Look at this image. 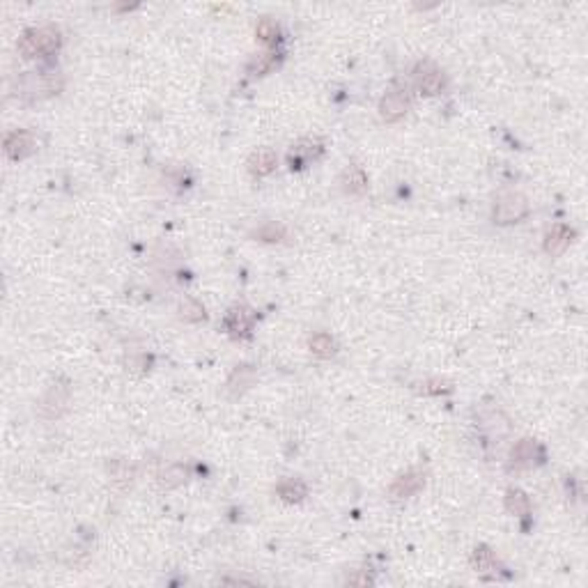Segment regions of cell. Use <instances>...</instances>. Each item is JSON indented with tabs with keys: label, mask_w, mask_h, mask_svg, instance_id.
<instances>
[{
	"label": "cell",
	"mask_w": 588,
	"mask_h": 588,
	"mask_svg": "<svg viewBox=\"0 0 588 588\" xmlns=\"http://www.w3.org/2000/svg\"><path fill=\"white\" fill-rule=\"evenodd\" d=\"M62 44V35L58 28L44 26V28H33L28 33H23L19 39V53L23 58H37V56H49L56 53Z\"/></svg>",
	"instance_id": "cell-1"
},
{
	"label": "cell",
	"mask_w": 588,
	"mask_h": 588,
	"mask_svg": "<svg viewBox=\"0 0 588 588\" xmlns=\"http://www.w3.org/2000/svg\"><path fill=\"white\" fill-rule=\"evenodd\" d=\"M527 214H529L527 195L520 191H506L499 195L497 202H494L492 218H494V223H499V225H511V223H520Z\"/></svg>",
	"instance_id": "cell-2"
},
{
	"label": "cell",
	"mask_w": 588,
	"mask_h": 588,
	"mask_svg": "<svg viewBox=\"0 0 588 588\" xmlns=\"http://www.w3.org/2000/svg\"><path fill=\"white\" fill-rule=\"evenodd\" d=\"M409 104H412V97H409V90L402 88V85H393L384 99L379 101V115L382 120L386 122H398L400 117H405V113L409 111Z\"/></svg>",
	"instance_id": "cell-3"
},
{
	"label": "cell",
	"mask_w": 588,
	"mask_h": 588,
	"mask_svg": "<svg viewBox=\"0 0 588 588\" xmlns=\"http://www.w3.org/2000/svg\"><path fill=\"white\" fill-rule=\"evenodd\" d=\"M37 150V138L33 131H26V129H17L12 133H7L5 138V154L10 156L12 161H21L30 156Z\"/></svg>",
	"instance_id": "cell-4"
},
{
	"label": "cell",
	"mask_w": 588,
	"mask_h": 588,
	"mask_svg": "<svg viewBox=\"0 0 588 588\" xmlns=\"http://www.w3.org/2000/svg\"><path fill=\"white\" fill-rule=\"evenodd\" d=\"M67 402H69V389L65 384H53L42 398V402H39V414L44 419H58L65 412Z\"/></svg>",
	"instance_id": "cell-5"
},
{
	"label": "cell",
	"mask_w": 588,
	"mask_h": 588,
	"mask_svg": "<svg viewBox=\"0 0 588 588\" xmlns=\"http://www.w3.org/2000/svg\"><path fill=\"white\" fill-rule=\"evenodd\" d=\"M62 88V78L53 76V74H30L23 78V90L26 95H35V97H49L56 95V92Z\"/></svg>",
	"instance_id": "cell-6"
},
{
	"label": "cell",
	"mask_w": 588,
	"mask_h": 588,
	"mask_svg": "<svg viewBox=\"0 0 588 588\" xmlns=\"http://www.w3.org/2000/svg\"><path fill=\"white\" fill-rule=\"evenodd\" d=\"M423 485H425V474L423 472H407L400 478H395L393 485L389 488V494L393 499H407V497H414L419 490H423Z\"/></svg>",
	"instance_id": "cell-7"
},
{
	"label": "cell",
	"mask_w": 588,
	"mask_h": 588,
	"mask_svg": "<svg viewBox=\"0 0 588 588\" xmlns=\"http://www.w3.org/2000/svg\"><path fill=\"white\" fill-rule=\"evenodd\" d=\"M416 81H419V90L425 92V95H430V97L439 95V92L446 88V78L442 74V69H437L432 62L421 65V72L416 74Z\"/></svg>",
	"instance_id": "cell-8"
},
{
	"label": "cell",
	"mask_w": 588,
	"mask_h": 588,
	"mask_svg": "<svg viewBox=\"0 0 588 588\" xmlns=\"http://www.w3.org/2000/svg\"><path fill=\"white\" fill-rule=\"evenodd\" d=\"M572 239H575V230L570 228V225H554V228L547 232L545 237V250L550 255H563L568 250V246L572 244Z\"/></svg>",
	"instance_id": "cell-9"
},
{
	"label": "cell",
	"mask_w": 588,
	"mask_h": 588,
	"mask_svg": "<svg viewBox=\"0 0 588 588\" xmlns=\"http://www.w3.org/2000/svg\"><path fill=\"white\" fill-rule=\"evenodd\" d=\"M478 428H481L490 439H501L508 430H511V421H508V416L504 412L490 409V412L481 414V419H478Z\"/></svg>",
	"instance_id": "cell-10"
},
{
	"label": "cell",
	"mask_w": 588,
	"mask_h": 588,
	"mask_svg": "<svg viewBox=\"0 0 588 588\" xmlns=\"http://www.w3.org/2000/svg\"><path fill=\"white\" fill-rule=\"evenodd\" d=\"M250 326H253V312L244 308V306H234L228 315H225V329H228L230 336H234V338L248 336Z\"/></svg>",
	"instance_id": "cell-11"
},
{
	"label": "cell",
	"mask_w": 588,
	"mask_h": 588,
	"mask_svg": "<svg viewBox=\"0 0 588 588\" xmlns=\"http://www.w3.org/2000/svg\"><path fill=\"white\" fill-rule=\"evenodd\" d=\"M248 170H250V175H255V177L271 175V172L276 170V152L269 150V147H262V150L253 152L248 159Z\"/></svg>",
	"instance_id": "cell-12"
},
{
	"label": "cell",
	"mask_w": 588,
	"mask_h": 588,
	"mask_svg": "<svg viewBox=\"0 0 588 588\" xmlns=\"http://www.w3.org/2000/svg\"><path fill=\"white\" fill-rule=\"evenodd\" d=\"M536 451H538V444L533 442V439H522V442L515 444V448L511 453V465L517 469L531 467L533 460H536Z\"/></svg>",
	"instance_id": "cell-13"
},
{
	"label": "cell",
	"mask_w": 588,
	"mask_h": 588,
	"mask_svg": "<svg viewBox=\"0 0 588 588\" xmlns=\"http://www.w3.org/2000/svg\"><path fill=\"white\" fill-rule=\"evenodd\" d=\"M276 492L287 504H299V501H303L306 494H308V488H306V483L299 481V478H287V481L278 483Z\"/></svg>",
	"instance_id": "cell-14"
},
{
	"label": "cell",
	"mask_w": 588,
	"mask_h": 588,
	"mask_svg": "<svg viewBox=\"0 0 588 588\" xmlns=\"http://www.w3.org/2000/svg\"><path fill=\"white\" fill-rule=\"evenodd\" d=\"M342 189L349 195H361L368 189V177L359 166H349L342 175Z\"/></svg>",
	"instance_id": "cell-15"
},
{
	"label": "cell",
	"mask_w": 588,
	"mask_h": 588,
	"mask_svg": "<svg viewBox=\"0 0 588 588\" xmlns=\"http://www.w3.org/2000/svg\"><path fill=\"white\" fill-rule=\"evenodd\" d=\"M506 508L515 517H527L531 513V501L522 490H508L506 494Z\"/></svg>",
	"instance_id": "cell-16"
},
{
	"label": "cell",
	"mask_w": 588,
	"mask_h": 588,
	"mask_svg": "<svg viewBox=\"0 0 588 588\" xmlns=\"http://www.w3.org/2000/svg\"><path fill=\"white\" fill-rule=\"evenodd\" d=\"M472 566H474L478 572H497V570H499L497 556H494L490 547H485V545L476 547V550H474Z\"/></svg>",
	"instance_id": "cell-17"
},
{
	"label": "cell",
	"mask_w": 588,
	"mask_h": 588,
	"mask_svg": "<svg viewBox=\"0 0 588 588\" xmlns=\"http://www.w3.org/2000/svg\"><path fill=\"white\" fill-rule=\"evenodd\" d=\"M310 352L319 359H331L336 354V340L329 333H315L310 338Z\"/></svg>",
	"instance_id": "cell-18"
},
{
	"label": "cell",
	"mask_w": 588,
	"mask_h": 588,
	"mask_svg": "<svg viewBox=\"0 0 588 588\" xmlns=\"http://www.w3.org/2000/svg\"><path fill=\"white\" fill-rule=\"evenodd\" d=\"M255 237L262 239V241H283L287 237V228L283 223L269 221V223H264L262 228L255 230Z\"/></svg>",
	"instance_id": "cell-19"
},
{
	"label": "cell",
	"mask_w": 588,
	"mask_h": 588,
	"mask_svg": "<svg viewBox=\"0 0 588 588\" xmlns=\"http://www.w3.org/2000/svg\"><path fill=\"white\" fill-rule=\"evenodd\" d=\"M255 35L260 37L262 42L273 44V42H278V37H280V28H278V23L273 21V19H262L260 23H257Z\"/></svg>",
	"instance_id": "cell-20"
},
{
	"label": "cell",
	"mask_w": 588,
	"mask_h": 588,
	"mask_svg": "<svg viewBox=\"0 0 588 588\" xmlns=\"http://www.w3.org/2000/svg\"><path fill=\"white\" fill-rule=\"evenodd\" d=\"M322 147H319L315 140H301V143H296L294 145V150L292 154H289V161H308L310 156H315Z\"/></svg>",
	"instance_id": "cell-21"
},
{
	"label": "cell",
	"mask_w": 588,
	"mask_h": 588,
	"mask_svg": "<svg viewBox=\"0 0 588 588\" xmlns=\"http://www.w3.org/2000/svg\"><path fill=\"white\" fill-rule=\"evenodd\" d=\"M253 379H255V372L250 370L248 365H241V368H237V370L232 372L228 386H230L232 391H237L239 386H241V389H248L250 384H253Z\"/></svg>",
	"instance_id": "cell-22"
},
{
	"label": "cell",
	"mask_w": 588,
	"mask_h": 588,
	"mask_svg": "<svg viewBox=\"0 0 588 588\" xmlns=\"http://www.w3.org/2000/svg\"><path fill=\"white\" fill-rule=\"evenodd\" d=\"M179 317L186 319V322H200V319H205V308L198 301L186 299L182 308H179Z\"/></svg>",
	"instance_id": "cell-23"
},
{
	"label": "cell",
	"mask_w": 588,
	"mask_h": 588,
	"mask_svg": "<svg viewBox=\"0 0 588 588\" xmlns=\"http://www.w3.org/2000/svg\"><path fill=\"white\" fill-rule=\"evenodd\" d=\"M186 476H189V472H186V467L182 465H172L166 474H163L161 478V485L163 488H177V485H182L186 481Z\"/></svg>",
	"instance_id": "cell-24"
},
{
	"label": "cell",
	"mask_w": 588,
	"mask_h": 588,
	"mask_svg": "<svg viewBox=\"0 0 588 588\" xmlns=\"http://www.w3.org/2000/svg\"><path fill=\"white\" fill-rule=\"evenodd\" d=\"M271 65H273V56H271V53H264V56L255 58L253 62H250V67H248V69H250V72H253V74H264L266 69H269Z\"/></svg>",
	"instance_id": "cell-25"
},
{
	"label": "cell",
	"mask_w": 588,
	"mask_h": 588,
	"mask_svg": "<svg viewBox=\"0 0 588 588\" xmlns=\"http://www.w3.org/2000/svg\"><path fill=\"white\" fill-rule=\"evenodd\" d=\"M372 582H375V577H372V572H368V570H359L356 575L347 577L349 586H368V584H372Z\"/></svg>",
	"instance_id": "cell-26"
}]
</instances>
